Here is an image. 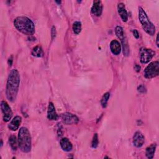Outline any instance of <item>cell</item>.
Returning a JSON list of instances; mask_svg holds the SVG:
<instances>
[{"mask_svg":"<svg viewBox=\"0 0 159 159\" xmlns=\"http://www.w3.org/2000/svg\"><path fill=\"white\" fill-rule=\"evenodd\" d=\"M19 84V73L16 69H12L9 75L6 89V97L9 101L14 102L16 99Z\"/></svg>","mask_w":159,"mask_h":159,"instance_id":"6da1fadb","label":"cell"},{"mask_svg":"<svg viewBox=\"0 0 159 159\" xmlns=\"http://www.w3.org/2000/svg\"><path fill=\"white\" fill-rule=\"evenodd\" d=\"M16 29L26 35H32L35 33V25L27 17L19 16L14 20Z\"/></svg>","mask_w":159,"mask_h":159,"instance_id":"7a4b0ae2","label":"cell"},{"mask_svg":"<svg viewBox=\"0 0 159 159\" xmlns=\"http://www.w3.org/2000/svg\"><path fill=\"white\" fill-rule=\"evenodd\" d=\"M18 146L24 153H28L31 150V136L26 127L20 128L18 132Z\"/></svg>","mask_w":159,"mask_h":159,"instance_id":"3957f363","label":"cell"},{"mask_svg":"<svg viewBox=\"0 0 159 159\" xmlns=\"http://www.w3.org/2000/svg\"><path fill=\"white\" fill-rule=\"evenodd\" d=\"M139 19L143 29L150 35H153L155 32V27L149 20L147 14L142 7H139Z\"/></svg>","mask_w":159,"mask_h":159,"instance_id":"277c9868","label":"cell"},{"mask_svg":"<svg viewBox=\"0 0 159 159\" xmlns=\"http://www.w3.org/2000/svg\"><path fill=\"white\" fill-rule=\"evenodd\" d=\"M159 73V62L158 61H153L149 63L144 70V76L147 79L155 78Z\"/></svg>","mask_w":159,"mask_h":159,"instance_id":"5b68a950","label":"cell"},{"mask_svg":"<svg viewBox=\"0 0 159 159\" xmlns=\"http://www.w3.org/2000/svg\"><path fill=\"white\" fill-rule=\"evenodd\" d=\"M155 55V52L152 49L142 48L140 50V61L142 63H147L152 60Z\"/></svg>","mask_w":159,"mask_h":159,"instance_id":"8992f818","label":"cell"},{"mask_svg":"<svg viewBox=\"0 0 159 159\" xmlns=\"http://www.w3.org/2000/svg\"><path fill=\"white\" fill-rule=\"evenodd\" d=\"M1 111L3 114V120L4 122L9 121L13 115L12 111L7 104V102L5 101H2L1 102Z\"/></svg>","mask_w":159,"mask_h":159,"instance_id":"52a82bcc","label":"cell"},{"mask_svg":"<svg viewBox=\"0 0 159 159\" xmlns=\"http://www.w3.org/2000/svg\"><path fill=\"white\" fill-rule=\"evenodd\" d=\"M61 119L63 122L66 125H72L76 124L78 121V117L70 112H65L61 115Z\"/></svg>","mask_w":159,"mask_h":159,"instance_id":"ba28073f","label":"cell"},{"mask_svg":"<svg viewBox=\"0 0 159 159\" xmlns=\"http://www.w3.org/2000/svg\"><path fill=\"white\" fill-rule=\"evenodd\" d=\"M145 142V137L140 132V131H137L135 132L134 136H133V143L134 145L137 147H141Z\"/></svg>","mask_w":159,"mask_h":159,"instance_id":"9c48e42d","label":"cell"},{"mask_svg":"<svg viewBox=\"0 0 159 159\" xmlns=\"http://www.w3.org/2000/svg\"><path fill=\"white\" fill-rule=\"evenodd\" d=\"M47 118L51 120H57L58 119V115L55 111L53 104L50 102L47 110Z\"/></svg>","mask_w":159,"mask_h":159,"instance_id":"30bf717a","label":"cell"},{"mask_svg":"<svg viewBox=\"0 0 159 159\" xmlns=\"http://www.w3.org/2000/svg\"><path fill=\"white\" fill-rule=\"evenodd\" d=\"M21 120H22L21 117H20L19 116H15L12 119V120L10 122V123L8 124V125H7L8 128L12 131L17 130L20 126Z\"/></svg>","mask_w":159,"mask_h":159,"instance_id":"8fae6325","label":"cell"},{"mask_svg":"<svg viewBox=\"0 0 159 159\" xmlns=\"http://www.w3.org/2000/svg\"><path fill=\"white\" fill-rule=\"evenodd\" d=\"M102 11V4L101 1H94L91 8L92 13L96 16H100Z\"/></svg>","mask_w":159,"mask_h":159,"instance_id":"7c38bea8","label":"cell"},{"mask_svg":"<svg viewBox=\"0 0 159 159\" xmlns=\"http://www.w3.org/2000/svg\"><path fill=\"white\" fill-rule=\"evenodd\" d=\"M110 49L114 55H118L121 52V45L117 40H113L110 43Z\"/></svg>","mask_w":159,"mask_h":159,"instance_id":"4fadbf2b","label":"cell"},{"mask_svg":"<svg viewBox=\"0 0 159 159\" xmlns=\"http://www.w3.org/2000/svg\"><path fill=\"white\" fill-rule=\"evenodd\" d=\"M117 11L119 16H120L122 20L124 22H127L128 20V15L127 11L125 10L124 4L122 2H120L117 5Z\"/></svg>","mask_w":159,"mask_h":159,"instance_id":"5bb4252c","label":"cell"},{"mask_svg":"<svg viewBox=\"0 0 159 159\" xmlns=\"http://www.w3.org/2000/svg\"><path fill=\"white\" fill-rule=\"evenodd\" d=\"M60 146L63 150L65 152H70L73 148V145L71 142L66 137H63L60 140Z\"/></svg>","mask_w":159,"mask_h":159,"instance_id":"9a60e30c","label":"cell"},{"mask_svg":"<svg viewBox=\"0 0 159 159\" xmlns=\"http://www.w3.org/2000/svg\"><path fill=\"white\" fill-rule=\"evenodd\" d=\"M156 147H157V145H156L155 143H154L151 144L149 147H148L146 148L145 155H146V157H147L148 158L151 159V158H153L154 153H155V152Z\"/></svg>","mask_w":159,"mask_h":159,"instance_id":"2e32d148","label":"cell"},{"mask_svg":"<svg viewBox=\"0 0 159 159\" xmlns=\"http://www.w3.org/2000/svg\"><path fill=\"white\" fill-rule=\"evenodd\" d=\"M120 40V42L122 43V48H123V53H124V55H125V57H127L129 54V47L127 43V40L126 39L125 35L123 36L122 37H121L120 39H119Z\"/></svg>","mask_w":159,"mask_h":159,"instance_id":"e0dca14e","label":"cell"},{"mask_svg":"<svg viewBox=\"0 0 159 159\" xmlns=\"http://www.w3.org/2000/svg\"><path fill=\"white\" fill-rule=\"evenodd\" d=\"M9 143L11 148L12 150L16 151L18 145V140H17L15 135H11L9 138Z\"/></svg>","mask_w":159,"mask_h":159,"instance_id":"ac0fdd59","label":"cell"},{"mask_svg":"<svg viewBox=\"0 0 159 159\" xmlns=\"http://www.w3.org/2000/svg\"><path fill=\"white\" fill-rule=\"evenodd\" d=\"M32 55L36 57H42L43 55V52L42 47L39 45L35 47L32 51Z\"/></svg>","mask_w":159,"mask_h":159,"instance_id":"d6986e66","label":"cell"},{"mask_svg":"<svg viewBox=\"0 0 159 159\" xmlns=\"http://www.w3.org/2000/svg\"><path fill=\"white\" fill-rule=\"evenodd\" d=\"M73 30L75 34H79L81 31V23L80 21H75L73 24Z\"/></svg>","mask_w":159,"mask_h":159,"instance_id":"ffe728a7","label":"cell"},{"mask_svg":"<svg viewBox=\"0 0 159 159\" xmlns=\"http://www.w3.org/2000/svg\"><path fill=\"white\" fill-rule=\"evenodd\" d=\"M110 97V93H106L102 97L101 101V104L102 107L105 108L107 106V104L108 102V100Z\"/></svg>","mask_w":159,"mask_h":159,"instance_id":"44dd1931","label":"cell"},{"mask_svg":"<svg viewBox=\"0 0 159 159\" xmlns=\"http://www.w3.org/2000/svg\"><path fill=\"white\" fill-rule=\"evenodd\" d=\"M115 33H116L117 37L119 39H120L124 35H125L124 30H123V29L120 26H117L116 27V29H115Z\"/></svg>","mask_w":159,"mask_h":159,"instance_id":"7402d4cb","label":"cell"},{"mask_svg":"<svg viewBox=\"0 0 159 159\" xmlns=\"http://www.w3.org/2000/svg\"><path fill=\"white\" fill-rule=\"evenodd\" d=\"M98 143H99V141H98V134H95L93 136V140H92V143H91V146L93 148H97L98 145Z\"/></svg>","mask_w":159,"mask_h":159,"instance_id":"603a6c76","label":"cell"},{"mask_svg":"<svg viewBox=\"0 0 159 159\" xmlns=\"http://www.w3.org/2000/svg\"><path fill=\"white\" fill-rule=\"evenodd\" d=\"M137 89H138V91L140 92V93H145V92L146 91L145 87L144 86H143V85L139 86L138 87Z\"/></svg>","mask_w":159,"mask_h":159,"instance_id":"cb8c5ba5","label":"cell"},{"mask_svg":"<svg viewBox=\"0 0 159 159\" xmlns=\"http://www.w3.org/2000/svg\"><path fill=\"white\" fill-rule=\"evenodd\" d=\"M132 32H133V34H134V36L136 38V39H138L139 37V33L138 32V30L137 29H134L132 30Z\"/></svg>","mask_w":159,"mask_h":159,"instance_id":"d4e9b609","label":"cell"},{"mask_svg":"<svg viewBox=\"0 0 159 159\" xmlns=\"http://www.w3.org/2000/svg\"><path fill=\"white\" fill-rule=\"evenodd\" d=\"M56 35V30H55V27L54 26L52 27V39H53L54 37H55Z\"/></svg>","mask_w":159,"mask_h":159,"instance_id":"484cf974","label":"cell"},{"mask_svg":"<svg viewBox=\"0 0 159 159\" xmlns=\"http://www.w3.org/2000/svg\"><path fill=\"white\" fill-rule=\"evenodd\" d=\"M12 61H13V60H12V56L11 55V56L9 58V59H8V64H9V65L10 66L12 65Z\"/></svg>","mask_w":159,"mask_h":159,"instance_id":"4316f807","label":"cell"},{"mask_svg":"<svg viewBox=\"0 0 159 159\" xmlns=\"http://www.w3.org/2000/svg\"><path fill=\"white\" fill-rule=\"evenodd\" d=\"M134 69L137 72H139L140 70V66L139 65H135L134 66Z\"/></svg>","mask_w":159,"mask_h":159,"instance_id":"83f0119b","label":"cell"},{"mask_svg":"<svg viewBox=\"0 0 159 159\" xmlns=\"http://www.w3.org/2000/svg\"><path fill=\"white\" fill-rule=\"evenodd\" d=\"M156 43H157V47H158V34H157V35Z\"/></svg>","mask_w":159,"mask_h":159,"instance_id":"f1b7e54d","label":"cell"},{"mask_svg":"<svg viewBox=\"0 0 159 159\" xmlns=\"http://www.w3.org/2000/svg\"><path fill=\"white\" fill-rule=\"evenodd\" d=\"M56 2H58V3H59V4H60V2H60V1H56Z\"/></svg>","mask_w":159,"mask_h":159,"instance_id":"f546056e","label":"cell"}]
</instances>
